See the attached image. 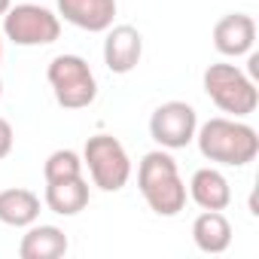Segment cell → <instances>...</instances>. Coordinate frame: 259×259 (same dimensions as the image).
I'll return each instance as SVG.
<instances>
[{
  "label": "cell",
  "mask_w": 259,
  "mask_h": 259,
  "mask_svg": "<svg viewBox=\"0 0 259 259\" xmlns=\"http://www.w3.org/2000/svg\"><path fill=\"white\" fill-rule=\"evenodd\" d=\"M198 153L223 168H244L259 156L256 128L235 116H213L195 128Z\"/></svg>",
  "instance_id": "obj_1"
},
{
  "label": "cell",
  "mask_w": 259,
  "mask_h": 259,
  "mask_svg": "<svg viewBox=\"0 0 259 259\" xmlns=\"http://www.w3.org/2000/svg\"><path fill=\"white\" fill-rule=\"evenodd\" d=\"M138 189L153 213L159 217H177L186 207V183L180 177V168L168 150H150L138 165Z\"/></svg>",
  "instance_id": "obj_2"
},
{
  "label": "cell",
  "mask_w": 259,
  "mask_h": 259,
  "mask_svg": "<svg viewBox=\"0 0 259 259\" xmlns=\"http://www.w3.org/2000/svg\"><path fill=\"white\" fill-rule=\"evenodd\" d=\"M201 85H204V95H207L226 116L244 119V116L256 113V107H259L256 79H250L238 64H226V61L210 64V67L204 70V76H201Z\"/></svg>",
  "instance_id": "obj_3"
},
{
  "label": "cell",
  "mask_w": 259,
  "mask_h": 259,
  "mask_svg": "<svg viewBox=\"0 0 259 259\" xmlns=\"http://www.w3.org/2000/svg\"><path fill=\"white\" fill-rule=\"evenodd\" d=\"M46 79L64 110H85L98 98V79L82 55H55L46 67Z\"/></svg>",
  "instance_id": "obj_4"
},
{
  "label": "cell",
  "mask_w": 259,
  "mask_h": 259,
  "mask_svg": "<svg viewBox=\"0 0 259 259\" xmlns=\"http://www.w3.org/2000/svg\"><path fill=\"white\" fill-rule=\"evenodd\" d=\"M82 168L101 192H119L132 180V159L113 135H95L82 147Z\"/></svg>",
  "instance_id": "obj_5"
},
{
  "label": "cell",
  "mask_w": 259,
  "mask_h": 259,
  "mask_svg": "<svg viewBox=\"0 0 259 259\" xmlns=\"http://www.w3.org/2000/svg\"><path fill=\"white\" fill-rule=\"evenodd\" d=\"M4 34L13 46H49L61 37V19L40 4H16L4 16Z\"/></svg>",
  "instance_id": "obj_6"
},
{
  "label": "cell",
  "mask_w": 259,
  "mask_h": 259,
  "mask_svg": "<svg viewBox=\"0 0 259 259\" xmlns=\"http://www.w3.org/2000/svg\"><path fill=\"white\" fill-rule=\"evenodd\" d=\"M198 113L186 101H165L150 116V138L162 150H183L195 141Z\"/></svg>",
  "instance_id": "obj_7"
},
{
  "label": "cell",
  "mask_w": 259,
  "mask_h": 259,
  "mask_svg": "<svg viewBox=\"0 0 259 259\" xmlns=\"http://www.w3.org/2000/svg\"><path fill=\"white\" fill-rule=\"evenodd\" d=\"M104 64L110 73H132L144 58V37L135 25H110L104 31Z\"/></svg>",
  "instance_id": "obj_8"
},
{
  "label": "cell",
  "mask_w": 259,
  "mask_h": 259,
  "mask_svg": "<svg viewBox=\"0 0 259 259\" xmlns=\"http://www.w3.org/2000/svg\"><path fill=\"white\" fill-rule=\"evenodd\" d=\"M55 7L58 19L89 34H104L116 19V0H55Z\"/></svg>",
  "instance_id": "obj_9"
},
{
  "label": "cell",
  "mask_w": 259,
  "mask_h": 259,
  "mask_svg": "<svg viewBox=\"0 0 259 259\" xmlns=\"http://www.w3.org/2000/svg\"><path fill=\"white\" fill-rule=\"evenodd\" d=\"M256 43V22L247 13H229L213 25V46L226 58H241Z\"/></svg>",
  "instance_id": "obj_10"
},
{
  "label": "cell",
  "mask_w": 259,
  "mask_h": 259,
  "mask_svg": "<svg viewBox=\"0 0 259 259\" xmlns=\"http://www.w3.org/2000/svg\"><path fill=\"white\" fill-rule=\"evenodd\" d=\"M189 198L201 210H226L232 204V186L220 168H198L189 180Z\"/></svg>",
  "instance_id": "obj_11"
},
{
  "label": "cell",
  "mask_w": 259,
  "mask_h": 259,
  "mask_svg": "<svg viewBox=\"0 0 259 259\" xmlns=\"http://www.w3.org/2000/svg\"><path fill=\"white\" fill-rule=\"evenodd\" d=\"M89 198H92V192H89V180L82 174L46 183V195H43L46 207L58 217H76L79 210L89 207Z\"/></svg>",
  "instance_id": "obj_12"
},
{
  "label": "cell",
  "mask_w": 259,
  "mask_h": 259,
  "mask_svg": "<svg viewBox=\"0 0 259 259\" xmlns=\"http://www.w3.org/2000/svg\"><path fill=\"white\" fill-rule=\"evenodd\" d=\"M70 241L58 226H46V223H31L28 232L22 235L19 244V256L22 259H61L67 253Z\"/></svg>",
  "instance_id": "obj_13"
},
{
  "label": "cell",
  "mask_w": 259,
  "mask_h": 259,
  "mask_svg": "<svg viewBox=\"0 0 259 259\" xmlns=\"http://www.w3.org/2000/svg\"><path fill=\"white\" fill-rule=\"evenodd\" d=\"M192 241L201 253H226L232 244V223L223 210H201L192 223Z\"/></svg>",
  "instance_id": "obj_14"
},
{
  "label": "cell",
  "mask_w": 259,
  "mask_h": 259,
  "mask_svg": "<svg viewBox=\"0 0 259 259\" xmlns=\"http://www.w3.org/2000/svg\"><path fill=\"white\" fill-rule=\"evenodd\" d=\"M40 220V195L22 186L0 192V223L13 229H28Z\"/></svg>",
  "instance_id": "obj_15"
},
{
  "label": "cell",
  "mask_w": 259,
  "mask_h": 259,
  "mask_svg": "<svg viewBox=\"0 0 259 259\" xmlns=\"http://www.w3.org/2000/svg\"><path fill=\"white\" fill-rule=\"evenodd\" d=\"M79 174H82V156L73 150H55V153H49V159L43 165L46 183L64 180V177H79Z\"/></svg>",
  "instance_id": "obj_16"
},
{
  "label": "cell",
  "mask_w": 259,
  "mask_h": 259,
  "mask_svg": "<svg viewBox=\"0 0 259 259\" xmlns=\"http://www.w3.org/2000/svg\"><path fill=\"white\" fill-rule=\"evenodd\" d=\"M13 147H16V132H13L10 119L0 116V159H7L13 153Z\"/></svg>",
  "instance_id": "obj_17"
},
{
  "label": "cell",
  "mask_w": 259,
  "mask_h": 259,
  "mask_svg": "<svg viewBox=\"0 0 259 259\" xmlns=\"http://www.w3.org/2000/svg\"><path fill=\"white\" fill-rule=\"evenodd\" d=\"M10 7H13V0H0V16H7Z\"/></svg>",
  "instance_id": "obj_18"
},
{
  "label": "cell",
  "mask_w": 259,
  "mask_h": 259,
  "mask_svg": "<svg viewBox=\"0 0 259 259\" xmlns=\"http://www.w3.org/2000/svg\"><path fill=\"white\" fill-rule=\"evenodd\" d=\"M0 61H4V34H0Z\"/></svg>",
  "instance_id": "obj_19"
},
{
  "label": "cell",
  "mask_w": 259,
  "mask_h": 259,
  "mask_svg": "<svg viewBox=\"0 0 259 259\" xmlns=\"http://www.w3.org/2000/svg\"><path fill=\"white\" fill-rule=\"evenodd\" d=\"M0 95H4V82H0Z\"/></svg>",
  "instance_id": "obj_20"
}]
</instances>
